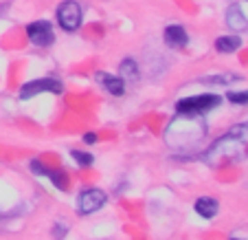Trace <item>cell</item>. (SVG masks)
Segmentation results:
<instances>
[{"label": "cell", "mask_w": 248, "mask_h": 240, "mask_svg": "<svg viewBox=\"0 0 248 240\" xmlns=\"http://www.w3.org/2000/svg\"><path fill=\"white\" fill-rule=\"evenodd\" d=\"M248 156V123L233 126L226 135L211 143V148L202 154V161L213 168L224 163H235Z\"/></svg>", "instance_id": "obj_1"}, {"label": "cell", "mask_w": 248, "mask_h": 240, "mask_svg": "<svg viewBox=\"0 0 248 240\" xmlns=\"http://www.w3.org/2000/svg\"><path fill=\"white\" fill-rule=\"evenodd\" d=\"M206 135V126L200 117L193 115H178L165 130V141L173 150H193L200 146Z\"/></svg>", "instance_id": "obj_2"}, {"label": "cell", "mask_w": 248, "mask_h": 240, "mask_svg": "<svg viewBox=\"0 0 248 240\" xmlns=\"http://www.w3.org/2000/svg\"><path fill=\"white\" fill-rule=\"evenodd\" d=\"M222 104V97L216 93H202V95H191L180 102H176V113L178 115H193V117H202L204 113L217 108Z\"/></svg>", "instance_id": "obj_3"}, {"label": "cell", "mask_w": 248, "mask_h": 240, "mask_svg": "<svg viewBox=\"0 0 248 240\" xmlns=\"http://www.w3.org/2000/svg\"><path fill=\"white\" fill-rule=\"evenodd\" d=\"M55 18H57V24L64 31H68V33L79 31V27L84 24V9H81V5L77 0H64L57 7Z\"/></svg>", "instance_id": "obj_4"}, {"label": "cell", "mask_w": 248, "mask_h": 240, "mask_svg": "<svg viewBox=\"0 0 248 240\" xmlns=\"http://www.w3.org/2000/svg\"><path fill=\"white\" fill-rule=\"evenodd\" d=\"M64 90V84L55 77H38V80H31L27 84H22L20 88V99H31L35 95L42 93H53V95H62Z\"/></svg>", "instance_id": "obj_5"}, {"label": "cell", "mask_w": 248, "mask_h": 240, "mask_svg": "<svg viewBox=\"0 0 248 240\" xmlns=\"http://www.w3.org/2000/svg\"><path fill=\"white\" fill-rule=\"evenodd\" d=\"M108 201V194L99 188H88L77 196V212L81 216H88V214H94L97 209H101Z\"/></svg>", "instance_id": "obj_6"}, {"label": "cell", "mask_w": 248, "mask_h": 240, "mask_svg": "<svg viewBox=\"0 0 248 240\" xmlns=\"http://www.w3.org/2000/svg\"><path fill=\"white\" fill-rule=\"evenodd\" d=\"M27 38L31 40V44L35 47H51L55 42V31L53 24L48 20H35V22L27 24Z\"/></svg>", "instance_id": "obj_7"}, {"label": "cell", "mask_w": 248, "mask_h": 240, "mask_svg": "<svg viewBox=\"0 0 248 240\" xmlns=\"http://www.w3.org/2000/svg\"><path fill=\"white\" fill-rule=\"evenodd\" d=\"M163 40L169 49H185L189 44V33L183 24H169L163 31Z\"/></svg>", "instance_id": "obj_8"}, {"label": "cell", "mask_w": 248, "mask_h": 240, "mask_svg": "<svg viewBox=\"0 0 248 240\" xmlns=\"http://www.w3.org/2000/svg\"><path fill=\"white\" fill-rule=\"evenodd\" d=\"M97 82L108 90L114 97H121L125 93V80H121L119 75H110V73H97Z\"/></svg>", "instance_id": "obj_9"}, {"label": "cell", "mask_w": 248, "mask_h": 240, "mask_svg": "<svg viewBox=\"0 0 248 240\" xmlns=\"http://www.w3.org/2000/svg\"><path fill=\"white\" fill-rule=\"evenodd\" d=\"M193 209H196L198 216L211 221V218H216V214L220 212V203H217L213 196H200V198H196V205H193Z\"/></svg>", "instance_id": "obj_10"}, {"label": "cell", "mask_w": 248, "mask_h": 240, "mask_svg": "<svg viewBox=\"0 0 248 240\" xmlns=\"http://www.w3.org/2000/svg\"><path fill=\"white\" fill-rule=\"evenodd\" d=\"M226 27L235 33H242L248 29V18L244 16V11L237 5H231L229 11H226Z\"/></svg>", "instance_id": "obj_11"}, {"label": "cell", "mask_w": 248, "mask_h": 240, "mask_svg": "<svg viewBox=\"0 0 248 240\" xmlns=\"http://www.w3.org/2000/svg\"><path fill=\"white\" fill-rule=\"evenodd\" d=\"M242 49V38H239L237 33L233 35H220L216 40V51L217 53H235Z\"/></svg>", "instance_id": "obj_12"}, {"label": "cell", "mask_w": 248, "mask_h": 240, "mask_svg": "<svg viewBox=\"0 0 248 240\" xmlns=\"http://www.w3.org/2000/svg\"><path fill=\"white\" fill-rule=\"evenodd\" d=\"M119 77L121 80H139V64L132 57H125L119 66Z\"/></svg>", "instance_id": "obj_13"}, {"label": "cell", "mask_w": 248, "mask_h": 240, "mask_svg": "<svg viewBox=\"0 0 248 240\" xmlns=\"http://www.w3.org/2000/svg\"><path fill=\"white\" fill-rule=\"evenodd\" d=\"M46 179H51V183L55 185L57 189H68V174H66L64 170H51L48 168V174H46Z\"/></svg>", "instance_id": "obj_14"}, {"label": "cell", "mask_w": 248, "mask_h": 240, "mask_svg": "<svg viewBox=\"0 0 248 240\" xmlns=\"http://www.w3.org/2000/svg\"><path fill=\"white\" fill-rule=\"evenodd\" d=\"M70 156H73V161L79 163L81 168H90V165L94 163V156L90 154V152H84V150H70Z\"/></svg>", "instance_id": "obj_15"}, {"label": "cell", "mask_w": 248, "mask_h": 240, "mask_svg": "<svg viewBox=\"0 0 248 240\" xmlns=\"http://www.w3.org/2000/svg\"><path fill=\"white\" fill-rule=\"evenodd\" d=\"M226 99H229L231 104L246 106L248 104V90H229V93H226Z\"/></svg>", "instance_id": "obj_16"}, {"label": "cell", "mask_w": 248, "mask_h": 240, "mask_svg": "<svg viewBox=\"0 0 248 240\" xmlns=\"http://www.w3.org/2000/svg\"><path fill=\"white\" fill-rule=\"evenodd\" d=\"M29 170H31L35 176H46L48 174V168L42 163V161H38V159H33L31 163H29Z\"/></svg>", "instance_id": "obj_17"}, {"label": "cell", "mask_w": 248, "mask_h": 240, "mask_svg": "<svg viewBox=\"0 0 248 240\" xmlns=\"http://www.w3.org/2000/svg\"><path fill=\"white\" fill-rule=\"evenodd\" d=\"M233 80H239V77L237 75H209V77H204L206 84H229V82H233Z\"/></svg>", "instance_id": "obj_18"}, {"label": "cell", "mask_w": 248, "mask_h": 240, "mask_svg": "<svg viewBox=\"0 0 248 240\" xmlns=\"http://www.w3.org/2000/svg\"><path fill=\"white\" fill-rule=\"evenodd\" d=\"M51 234H53V238H55V240H64L66 234H68V227L62 225V223H55V225H53V229H51Z\"/></svg>", "instance_id": "obj_19"}, {"label": "cell", "mask_w": 248, "mask_h": 240, "mask_svg": "<svg viewBox=\"0 0 248 240\" xmlns=\"http://www.w3.org/2000/svg\"><path fill=\"white\" fill-rule=\"evenodd\" d=\"M84 143H86V146L97 143V132H86V135H84Z\"/></svg>", "instance_id": "obj_20"}, {"label": "cell", "mask_w": 248, "mask_h": 240, "mask_svg": "<svg viewBox=\"0 0 248 240\" xmlns=\"http://www.w3.org/2000/svg\"><path fill=\"white\" fill-rule=\"evenodd\" d=\"M229 240H237V238H229Z\"/></svg>", "instance_id": "obj_21"}]
</instances>
